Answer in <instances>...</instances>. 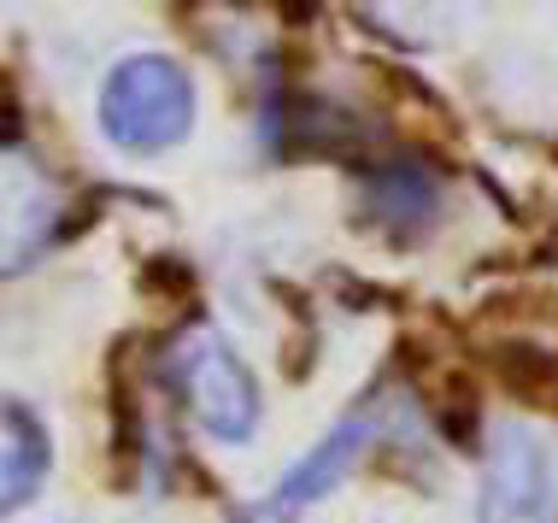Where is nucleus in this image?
<instances>
[{"mask_svg":"<svg viewBox=\"0 0 558 523\" xmlns=\"http://www.w3.org/2000/svg\"><path fill=\"white\" fill-rule=\"evenodd\" d=\"M194 124V83L177 59L165 53H130L112 65L100 88V130L130 147V154H159V147L183 142Z\"/></svg>","mask_w":558,"mask_h":523,"instance_id":"nucleus-1","label":"nucleus"},{"mask_svg":"<svg viewBox=\"0 0 558 523\" xmlns=\"http://www.w3.org/2000/svg\"><path fill=\"white\" fill-rule=\"evenodd\" d=\"M171 388L189 406V417L206 429L213 441H247L259 424V382L241 365V353L223 341L213 324H194L171 341Z\"/></svg>","mask_w":558,"mask_h":523,"instance_id":"nucleus-2","label":"nucleus"},{"mask_svg":"<svg viewBox=\"0 0 558 523\" xmlns=\"http://www.w3.org/2000/svg\"><path fill=\"white\" fill-rule=\"evenodd\" d=\"M59 212H65V200H59L48 166L19 147H0V277L24 271L53 242Z\"/></svg>","mask_w":558,"mask_h":523,"instance_id":"nucleus-3","label":"nucleus"},{"mask_svg":"<svg viewBox=\"0 0 558 523\" xmlns=\"http://www.w3.org/2000/svg\"><path fill=\"white\" fill-rule=\"evenodd\" d=\"M371 436H376V412H353V417H341L329 436L312 447L300 465L282 476L277 488H270V500H265V512L259 518H270V523H282V518H294L300 506H312V500H324L329 488L341 483L347 471L359 465V453L371 447Z\"/></svg>","mask_w":558,"mask_h":523,"instance_id":"nucleus-4","label":"nucleus"},{"mask_svg":"<svg viewBox=\"0 0 558 523\" xmlns=\"http://www.w3.org/2000/svg\"><path fill=\"white\" fill-rule=\"evenodd\" d=\"M41 476H48V429L29 406L0 394V518L19 512Z\"/></svg>","mask_w":558,"mask_h":523,"instance_id":"nucleus-5","label":"nucleus"}]
</instances>
